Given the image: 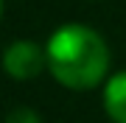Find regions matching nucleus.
I'll return each instance as SVG.
<instances>
[{
  "label": "nucleus",
  "mask_w": 126,
  "mask_h": 123,
  "mask_svg": "<svg viewBox=\"0 0 126 123\" xmlns=\"http://www.w3.org/2000/svg\"><path fill=\"white\" fill-rule=\"evenodd\" d=\"M48 67V53L31 39H17L3 50V70L17 81H31Z\"/></svg>",
  "instance_id": "2"
},
{
  "label": "nucleus",
  "mask_w": 126,
  "mask_h": 123,
  "mask_svg": "<svg viewBox=\"0 0 126 123\" xmlns=\"http://www.w3.org/2000/svg\"><path fill=\"white\" fill-rule=\"evenodd\" d=\"M0 14H3V0H0Z\"/></svg>",
  "instance_id": "5"
},
{
  "label": "nucleus",
  "mask_w": 126,
  "mask_h": 123,
  "mask_svg": "<svg viewBox=\"0 0 126 123\" xmlns=\"http://www.w3.org/2000/svg\"><path fill=\"white\" fill-rule=\"evenodd\" d=\"M48 70L67 90H93L107 78L109 48L95 28L67 23L50 34L48 45Z\"/></svg>",
  "instance_id": "1"
},
{
  "label": "nucleus",
  "mask_w": 126,
  "mask_h": 123,
  "mask_svg": "<svg viewBox=\"0 0 126 123\" xmlns=\"http://www.w3.org/2000/svg\"><path fill=\"white\" fill-rule=\"evenodd\" d=\"M6 123H42V120H39V115H36L31 106H17V109L9 112Z\"/></svg>",
  "instance_id": "4"
},
{
  "label": "nucleus",
  "mask_w": 126,
  "mask_h": 123,
  "mask_svg": "<svg viewBox=\"0 0 126 123\" xmlns=\"http://www.w3.org/2000/svg\"><path fill=\"white\" fill-rule=\"evenodd\" d=\"M104 109L115 123H126V70L104 84Z\"/></svg>",
  "instance_id": "3"
}]
</instances>
